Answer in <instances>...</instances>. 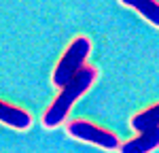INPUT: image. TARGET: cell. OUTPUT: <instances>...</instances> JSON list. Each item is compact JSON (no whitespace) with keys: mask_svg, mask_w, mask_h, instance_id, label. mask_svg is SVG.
Wrapping results in <instances>:
<instances>
[{"mask_svg":"<svg viewBox=\"0 0 159 153\" xmlns=\"http://www.w3.org/2000/svg\"><path fill=\"white\" fill-rule=\"evenodd\" d=\"M66 132L72 138L83 140V142H91V145H96L100 149H106V151H119V147H121V140L115 132H110V130L98 126L93 121H87V119L68 121Z\"/></svg>","mask_w":159,"mask_h":153,"instance_id":"cell-3","label":"cell"},{"mask_svg":"<svg viewBox=\"0 0 159 153\" xmlns=\"http://www.w3.org/2000/svg\"><path fill=\"white\" fill-rule=\"evenodd\" d=\"M129 126H132V130H136L138 134L151 132V130L159 128V102H155V104H151L147 109L138 111L136 115H132Z\"/></svg>","mask_w":159,"mask_h":153,"instance_id":"cell-6","label":"cell"},{"mask_svg":"<svg viewBox=\"0 0 159 153\" xmlns=\"http://www.w3.org/2000/svg\"><path fill=\"white\" fill-rule=\"evenodd\" d=\"M0 123L11 126L13 130H30L32 126V115L25 109H19L15 104L0 100Z\"/></svg>","mask_w":159,"mask_h":153,"instance_id":"cell-4","label":"cell"},{"mask_svg":"<svg viewBox=\"0 0 159 153\" xmlns=\"http://www.w3.org/2000/svg\"><path fill=\"white\" fill-rule=\"evenodd\" d=\"M123 7L134 9L140 17H144L148 24L159 28V2L155 0H121Z\"/></svg>","mask_w":159,"mask_h":153,"instance_id":"cell-7","label":"cell"},{"mask_svg":"<svg viewBox=\"0 0 159 153\" xmlns=\"http://www.w3.org/2000/svg\"><path fill=\"white\" fill-rule=\"evenodd\" d=\"M159 147V128L151 132H142L127 142H121L119 153H151Z\"/></svg>","mask_w":159,"mask_h":153,"instance_id":"cell-5","label":"cell"},{"mask_svg":"<svg viewBox=\"0 0 159 153\" xmlns=\"http://www.w3.org/2000/svg\"><path fill=\"white\" fill-rule=\"evenodd\" d=\"M89 53H91V40L87 36H83V34L74 36L70 40V45L66 47V51L61 53L60 62L55 64V68H53V75H51L53 85L60 89L66 87L74 76L87 66L85 60L89 58Z\"/></svg>","mask_w":159,"mask_h":153,"instance_id":"cell-2","label":"cell"},{"mask_svg":"<svg viewBox=\"0 0 159 153\" xmlns=\"http://www.w3.org/2000/svg\"><path fill=\"white\" fill-rule=\"evenodd\" d=\"M96 79H98V68H96V66H85V68L74 76L66 87H61L60 94L53 98V102L49 104V109L43 113V126L47 128V130H53V128L61 126V123L66 121L68 113H70L72 104L96 83Z\"/></svg>","mask_w":159,"mask_h":153,"instance_id":"cell-1","label":"cell"}]
</instances>
